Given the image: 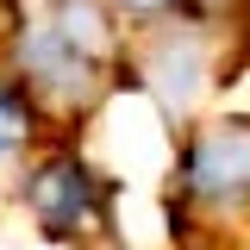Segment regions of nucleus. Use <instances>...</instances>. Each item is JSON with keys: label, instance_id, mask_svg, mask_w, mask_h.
<instances>
[{"label": "nucleus", "instance_id": "obj_1", "mask_svg": "<svg viewBox=\"0 0 250 250\" xmlns=\"http://www.w3.org/2000/svg\"><path fill=\"white\" fill-rule=\"evenodd\" d=\"M194 182L207 188V194H244L250 188V131L244 125H225V131H213V138L200 144Z\"/></svg>", "mask_w": 250, "mask_h": 250}, {"label": "nucleus", "instance_id": "obj_2", "mask_svg": "<svg viewBox=\"0 0 250 250\" xmlns=\"http://www.w3.org/2000/svg\"><path fill=\"white\" fill-rule=\"evenodd\" d=\"M31 207H38V219H44V225H75V219H82V207H88V182H82V169H69V163L44 169V175H38V188H31Z\"/></svg>", "mask_w": 250, "mask_h": 250}, {"label": "nucleus", "instance_id": "obj_3", "mask_svg": "<svg viewBox=\"0 0 250 250\" xmlns=\"http://www.w3.org/2000/svg\"><path fill=\"white\" fill-rule=\"evenodd\" d=\"M19 138H25V106L13 94H0V150H13Z\"/></svg>", "mask_w": 250, "mask_h": 250}, {"label": "nucleus", "instance_id": "obj_4", "mask_svg": "<svg viewBox=\"0 0 250 250\" xmlns=\"http://www.w3.org/2000/svg\"><path fill=\"white\" fill-rule=\"evenodd\" d=\"M125 6H163V0H125Z\"/></svg>", "mask_w": 250, "mask_h": 250}]
</instances>
